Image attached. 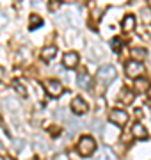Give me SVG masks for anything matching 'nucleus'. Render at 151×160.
<instances>
[{"instance_id":"obj_1","label":"nucleus","mask_w":151,"mask_h":160,"mask_svg":"<svg viewBox=\"0 0 151 160\" xmlns=\"http://www.w3.org/2000/svg\"><path fill=\"white\" fill-rule=\"evenodd\" d=\"M94 151H96V141L91 135H84L78 142V153L82 157H91Z\"/></svg>"},{"instance_id":"obj_2","label":"nucleus","mask_w":151,"mask_h":160,"mask_svg":"<svg viewBox=\"0 0 151 160\" xmlns=\"http://www.w3.org/2000/svg\"><path fill=\"white\" fill-rule=\"evenodd\" d=\"M114 78H116V68L114 66H101L98 69V80L101 82V86H107Z\"/></svg>"},{"instance_id":"obj_3","label":"nucleus","mask_w":151,"mask_h":160,"mask_svg":"<svg viewBox=\"0 0 151 160\" xmlns=\"http://www.w3.org/2000/svg\"><path fill=\"white\" fill-rule=\"evenodd\" d=\"M124 71H126V75L130 78H137V77L142 75L144 66L140 64V61H128V62L124 64Z\"/></svg>"},{"instance_id":"obj_4","label":"nucleus","mask_w":151,"mask_h":160,"mask_svg":"<svg viewBox=\"0 0 151 160\" xmlns=\"http://www.w3.org/2000/svg\"><path fill=\"white\" fill-rule=\"evenodd\" d=\"M45 89H46L48 94H50V96H53V98L61 96V94H62V91H64L62 84H61L59 80H45Z\"/></svg>"},{"instance_id":"obj_5","label":"nucleus","mask_w":151,"mask_h":160,"mask_svg":"<svg viewBox=\"0 0 151 160\" xmlns=\"http://www.w3.org/2000/svg\"><path fill=\"white\" fill-rule=\"evenodd\" d=\"M110 121L116 126H124L128 123V114L121 109H114L110 110Z\"/></svg>"},{"instance_id":"obj_6","label":"nucleus","mask_w":151,"mask_h":160,"mask_svg":"<svg viewBox=\"0 0 151 160\" xmlns=\"http://www.w3.org/2000/svg\"><path fill=\"white\" fill-rule=\"evenodd\" d=\"M71 110H73L76 116L85 114V112H87V103L84 102L80 96H76V98H73V102H71Z\"/></svg>"},{"instance_id":"obj_7","label":"nucleus","mask_w":151,"mask_h":160,"mask_svg":"<svg viewBox=\"0 0 151 160\" xmlns=\"http://www.w3.org/2000/svg\"><path fill=\"white\" fill-rule=\"evenodd\" d=\"M62 64H64V68H68V69L76 68L78 66V53L76 52H68L62 59Z\"/></svg>"},{"instance_id":"obj_8","label":"nucleus","mask_w":151,"mask_h":160,"mask_svg":"<svg viewBox=\"0 0 151 160\" xmlns=\"http://www.w3.org/2000/svg\"><path fill=\"white\" fill-rule=\"evenodd\" d=\"M132 133H134L135 139H148V132H146L144 125H140V123H135L134 126H132Z\"/></svg>"},{"instance_id":"obj_9","label":"nucleus","mask_w":151,"mask_h":160,"mask_svg":"<svg viewBox=\"0 0 151 160\" xmlns=\"http://www.w3.org/2000/svg\"><path fill=\"white\" fill-rule=\"evenodd\" d=\"M76 78H78V86H80L82 89H89V87H91V84H93V82H91V77H89L85 71H80Z\"/></svg>"},{"instance_id":"obj_10","label":"nucleus","mask_w":151,"mask_h":160,"mask_svg":"<svg viewBox=\"0 0 151 160\" xmlns=\"http://www.w3.org/2000/svg\"><path fill=\"white\" fill-rule=\"evenodd\" d=\"M55 55H57V48L55 46H45L43 52H41L43 61H52V59H55Z\"/></svg>"},{"instance_id":"obj_11","label":"nucleus","mask_w":151,"mask_h":160,"mask_svg":"<svg viewBox=\"0 0 151 160\" xmlns=\"http://www.w3.org/2000/svg\"><path fill=\"white\" fill-rule=\"evenodd\" d=\"M103 135H105V142L110 144V142H114V141H116V137H117V130H116V128H112V126H105Z\"/></svg>"},{"instance_id":"obj_12","label":"nucleus","mask_w":151,"mask_h":160,"mask_svg":"<svg viewBox=\"0 0 151 160\" xmlns=\"http://www.w3.org/2000/svg\"><path fill=\"white\" fill-rule=\"evenodd\" d=\"M135 94L130 89H123L121 92H119V100H121V103H124V105H130V103L134 102Z\"/></svg>"},{"instance_id":"obj_13","label":"nucleus","mask_w":151,"mask_h":160,"mask_svg":"<svg viewBox=\"0 0 151 160\" xmlns=\"http://www.w3.org/2000/svg\"><path fill=\"white\" fill-rule=\"evenodd\" d=\"M151 87V82L148 78H139V80H135V91H139V92H146L148 89Z\"/></svg>"},{"instance_id":"obj_14","label":"nucleus","mask_w":151,"mask_h":160,"mask_svg":"<svg viewBox=\"0 0 151 160\" xmlns=\"http://www.w3.org/2000/svg\"><path fill=\"white\" fill-rule=\"evenodd\" d=\"M134 29H135V18L132 14L124 16V20H123V30L124 32H132Z\"/></svg>"},{"instance_id":"obj_15","label":"nucleus","mask_w":151,"mask_h":160,"mask_svg":"<svg viewBox=\"0 0 151 160\" xmlns=\"http://www.w3.org/2000/svg\"><path fill=\"white\" fill-rule=\"evenodd\" d=\"M29 22H30L29 29H30V30H36L37 27H41V25H43V18H41V16H37V14H30Z\"/></svg>"},{"instance_id":"obj_16","label":"nucleus","mask_w":151,"mask_h":160,"mask_svg":"<svg viewBox=\"0 0 151 160\" xmlns=\"http://www.w3.org/2000/svg\"><path fill=\"white\" fill-rule=\"evenodd\" d=\"M132 57H134V61H142V59H146L148 57V52L144 50V48H134L132 50Z\"/></svg>"},{"instance_id":"obj_17","label":"nucleus","mask_w":151,"mask_h":160,"mask_svg":"<svg viewBox=\"0 0 151 160\" xmlns=\"http://www.w3.org/2000/svg\"><path fill=\"white\" fill-rule=\"evenodd\" d=\"M12 87H14V89H16V91L20 92L22 96H27V89H25V87L22 86V84H20L18 80H12Z\"/></svg>"},{"instance_id":"obj_18","label":"nucleus","mask_w":151,"mask_h":160,"mask_svg":"<svg viewBox=\"0 0 151 160\" xmlns=\"http://www.w3.org/2000/svg\"><path fill=\"white\" fill-rule=\"evenodd\" d=\"M98 160H116V158L112 157V151H109V149L105 148L103 151H101V157H100Z\"/></svg>"},{"instance_id":"obj_19","label":"nucleus","mask_w":151,"mask_h":160,"mask_svg":"<svg viewBox=\"0 0 151 160\" xmlns=\"http://www.w3.org/2000/svg\"><path fill=\"white\" fill-rule=\"evenodd\" d=\"M112 48H114V52L121 50V39H117V38H116V39L112 41Z\"/></svg>"},{"instance_id":"obj_20","label":"nucleus","mask_w":151,"mask_h":160,"mask_svg":"<svg viewBox=\"0 0 151 160\" xmlns=\"http://www.w3.org/2000/svg\"><path fill=\"white\" fill-rule=\"evenodd\" d=\"M34 148H36V149H46V144H45V142H39V141L36 139V141H34Z\"/></svg>"},{"instance_id":"obj_21","label":"nucleus","mask_w":151,"mask_h":160,"mask_svg":"<svg viewBox=\"0 0 151 160\" xmlns=\"http://www.w3.org/2000/svg\"><path fill=\"white\" fill-rule=\"evenodd\" d=\"M6 23H7V16H6L2 11H0V27H4Z\"/></svg>"},{"instance_id":"obj_22","label":"nucleus","mask_w":151,"mask_h":160,"mask_svg":"<svg viewBox=\"0 0 151 160\" xmlns=\"http://www.w3.org/2000/svg\"><path fill=\"white\" fill-rule=\"evenodd\" d=\"M57 7H59V0H52L50 2V11H55Z\"/></svg>"},{"instance_id":"obj_23","label":"nucleus","mask_w":151,"mask_h":160,"mask_svg":"<svg viewBox=\"0 0 151 160\" xmlns=\"http://www.w3.org/2000/svg\"><path fill=\"white\" fill-rule=\"evenodd\" d=\"M32 6L37 7V6H39V0H32Z\"/></svg>"},{"instance_id":"obj_24","label":"nucleus","mask_w":151,"mask_h":160,"mask_svg":"<svg viewBox=\"0 0 151 160\" xmlns=\"http://www.w3.org/2000/svg\"><path fill=\"white\" fill-rule=\"evenodd\" d=\"M4 160H12V158H11V157H6V158H4Z\"/></svg>"},{"instance_id":"obj_25","label":"nucleus","mask_w":151,"mask_h":160,"mask_svg":"<svg viewBox=\"0 0 151 160\" xmlns=\"http://www.w3.org/2000/svg\"><path fill=\"white\" fill-rule=\"evenodd\" d=\"M66 2H75V0H66Z\"/></svg>"},{"instance_id":"obj_26","label":"nucleus","mask_w":151,"mask_h":160,"mask_svg":"<svg viewBox=\"0 0 151 160\" xmlns=\"http://www.w3.org/2000/svg\"><path fill=\"white\" fill-rule=\"evenodd\" d=\"M16 2H22V0H16Z\"/></svg>"},{"instance_id":"obj_27","label":"nucleus","mask_w":151,"mask_h":160,"mask_svg":"<svg viewBox=\"0 0 151 160\" xmlns=\"http://www.w3.org/2000/svg\"><path fill=\"white\" fill-rule=\"evenodd\" d=\"M32 160H37V158H32Z\"/></svg>"}]
</instances>
